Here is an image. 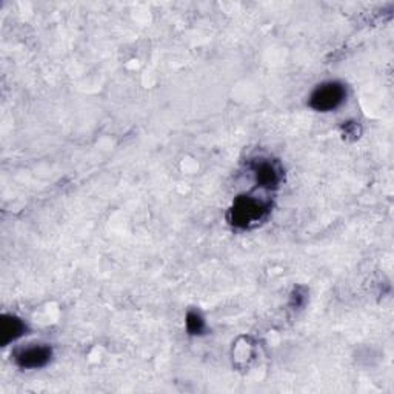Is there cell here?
<instances>
[{"instance_id":"6","label":"cell","mask_w":394,"mask_h":394,"mask_svg":"<svg viewBox=\"0 0 394 394\" xmlns=\"http://www.w3.org/2000/svg\"><path fill=\"white\" fill-rule=\"evenodd\" d=\"M186 327H188L191 334H200L204 331V320L197 313H190L188 319H186Z\"/></svg>"},{"instance_id":"4","label":"cell","mask_w":394,"mask_h":394,"mask_svg":"<svg viewBox=\"0 0 394 394\" xmlns=\"http://www.w3.org/2000/svg\"><path fill=\"white\" fill-rule=\"evenodd\" d=\"M25 324L14 316H3L0 320V342L6 345L24 334Z\"/></svg>"},{"instance_id":"2","label":"cell","mask_w":394,"mask_h":394,"mask_svg":"<svg viewBox=\"0 0 394 394\" xmlns=\"http://www.w3.org/2000/svg\"><path fill=\"white\" fill-rule=\"evenodd\" d=\"M345 99V88L339 82H327L322 83L313 91L310 97V106L313 110L327 113L333 111L343 102Z\"/></svg>"},{"instance_id":"5","label":"cell","mask_w":394,"mask_h":394,"mask_svg":"<svg viewBox=\"0 0 394 394\" xmlns=\"http://www.w3.org/2000/svg\"><path fill=\"white\" fill-rule=\"evenodd\" d=\"M256 181L263 188H273V186H277L279 183V171L276 170V167L273 163L270 162H262L256 167Z\"/></svg>"},{"instance_id":"3","label":"cell","mask_w":394,"mask_h":394,"mask_svg":"<svg viewBox=\"0 0 394 394\" xmlns=\"http://www.w3.org/2000/svg\"><path fill=\"white\" fill-rule=\"evenodd\" d=\"M51 359V348L45 345H35L20 350L16 354V362L22 368H40Z\"/></svg>"},{"instance_id":"1","label":"cell","mask_w":394,"mask_h":394,"mask_svg":"<svg viewBox=\"0 0 394 394\" xmlns=\"http://www.w3.org/2000/svg\"><path fill=\"white\" fill-rule=\"evenodd\" d=\"M265 211H267V206L261 200L248 196L239 197L230 210V222L236 227L245 228L252 225L253 222H259Z\"/></svg>"}]
</instances>
